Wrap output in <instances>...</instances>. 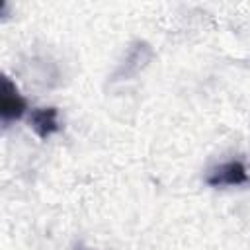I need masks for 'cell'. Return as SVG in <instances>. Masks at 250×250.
<instances>
[{
    "label": "cell",
    "instance_id": "7a4b0ae2",
    "mask_svg": "<svg viewBox=\"0 0 250 250\" xmlns=\"http://www.w3.org/2000/svg\"><path fill=\"white\" fill-rule=\"evenodd\" d=\"M205 182L211 188H223V186H244L250 182V172L240 160H229L223 162L207 172Z\"/></svg>",
    "mask_w": 250,
    "mask_h": 250
},
{
    "label": "cell",
    "instance_id": "6da1fadb",
    "mask_svg": "<svg viewBox=\"0 0 250 250\" xmlns=\"http://www.w3.org/2000/svg\"><path fill=\"white\" fill-rule=\"evenodd\" d=\"M25 109H27L25 98L20 94L18 86L4 74L0 80V119H2V125L8 127L10 123L21 119Z\"/></svg>",
    "mask_w": 250,
    "mask_h": 250
},
{
    "label": "cell",
    "instance_id": "3957f363",
    "mask_svg": "<svg viewBox=\"0 0 250 250\" xmlns=\"http://www.w3.org/2000/svg\"><path fill=\"white\" fill-rule=\"evenodd\" d=\"M29 125H31V129L35 131V135L39 139H49L51 135H55L61 129L57 107H39V109H33L31 115H29Z\"/></svg>",
    "mask_w": 250,
    "mask_h": 250
}]
</instances>
